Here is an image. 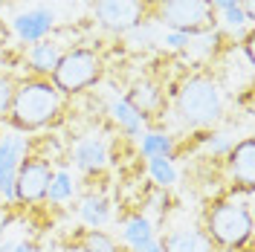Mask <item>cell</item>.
Returning a JSON list of instances; mask_svg holds the SVG:
<instances>
[{
	"label": "cell",
	"mask_w": 255,
	"mask_h": 252,
	"mask_svg": "<svg viewBox=\"0 0 255 252\" xmlns=\"http://www.w3.org/2000/svg\"><path fill=\"white\" fill-rule=\"evenodd\" d=\"M253 194H244L241 200L238 191H232L229 197L209 200L206 212H203V232L215 244V250H244L253 238Z\"/></svg>",
	"instance_id": "1"
},
{
	"label": "cell",
	"mask_w": 255,
	"mask_h": 252,
	"mask_svg": "<svg viewBox=\"0 0 255 252\" xmlns=\"http://www.w3.org/2000/svg\"><path fill=\"white\" fill-rule=\"evenodd\" d=\"M64 111V96L55 90V84L44 76H32V79L17 81L15 99H12V111H9V125L20 133H35L41 127H49L58 122Z\"/></svg>",
	"instance_id": "2"
},
{
	"label": "cell",
	"mask_w": 255,
	"mask_h": 252,
	"mask_svg": "<svg viewBox=\"0 0 255 252\" xmlns=\"http://www.w3.org/2000/svg\"><path fill=\"white\" fill-rule=\"evenodd\" d=\"M174 108L183 125H189V127L215 125L223 113L221 87L209 76H189L180 84V90H177Z\"/></svg>",
	"instance_id": "3"
},
{
	"label": "cell",
	"mask_w": 255,
	"mask_h": 252,
	"mask_svg": "<svg viewBox=\"0 0 255 252\" xmlns=\"http://www.w3.org/2000/svg\"><path fill=\"white\" fill-rule=\"evenodd\" d=\"M151 20H159L168 32L197 38L218 32L221 15L215 12L212 0H157L151 9Z\"/></svg>",
	"instance_id": "4"
},
{
	"label": "cell",
	"mask_w": 255,
	"mask_h": 252,
	"mask_svg": "<svg viewBox=\"0 0 255 252\" xmlns=\"http://www.w3.org/2000/svg\"><path fill=\"white\" fill-rule=\"evenodd\" d=\"M102 79V58L90 47H73L61 55L55 70L49 73V81L61 96H76L87 87H93Z\"/></svg>",
	"instance_id": "5"
},
{
	"label": "cell",
	"mask_w": 255,
	"mask_h": 252,
	"mask_svg": "<svg viewBox=\"0 0 255 252\" xmlns=\"http://www.w3.org/2000/svg\"><path fill=\"white\" fill-rule=\"evenodd\" d=\"M151 3L154 0H96L93 15L102 29L125 35L133 26L151 20Z\"/></svg>",
	"instance_id": "6"
},
{
	"label": "cell",
	"mask_w": 255,
	"mask_h": 252,
	"mask_svg": "<svg viewBox=\"0 0 255 252\" xmlns=\"http://www.w3.org/2000/svg\"><path fill=\"white\" fill-rule=\"evenodd\" d=\"M52 162L47 157H38V154H23L20 165H17L15 174V189H12V197L20 200V203H41L47 200L49 183H52Z\"/></svg>",
	"instance_id": "7"
},
{
	"label": "cell",
	"mask_w": 255,
	"mask_h": 252,
	"mask_svg": "<svg viewBox=\"0 0 255 252\" xmlns=\"http://www.w3.org/2000/svg\"><path fill=\"white\" fill-rule=\"evenodd\" d=\"M226 171L235 191H253L255 189V139L244 136L226 151Z\"/></svg>",
	"instance_id": "8"
},
{
	"label": "cell",
	"mask_w": 255,
	"mask_h": 252,
	"mask_svg": "<svg viewBox=\"0 0 255 252\" xmlns=\"http://www.w3.org/2000/svg\"><path fill=\"white\" fill-rule=\"evenodd\" d=\"M23 154H26L23 136H0V194L6 200H12L15 174H17V165H20Z\"/></svg>",
	"instance_id": "9"
},
{
	"label": "cell",
	"mask_w": 255,
	"mask_h": 252,
	"mask_svg": "<svg viewBox=\"0 0 255 252\" xmlns=\"http://www.w3.org/2000/svg\"><path fill=\"white\" fill-rule=\"evenodd\" d=\"M125 102L139 113L142 122H148L151 113H157L159 108H162V87H159L157 81H151V79H139L130 90H128Z\"/></svg>",
	"instance_id": "10"
},
{
	"label": "cell",
	"mask_w": 255,
	"mask_h": 252,
	"mask_svg": "<svg viewBox=\"0 0 255 252\" xmlns=\"http://www.w3.org/2000/svg\"><path fill=\"white\" fill-rule=\"evenodd\" d=\"M52 23H55L52 9H29V12L17 15L12 26H15V32H17V38H20V41L35 44V41L47 38L49 29H52Z\"/></svg>",
	"instance_id": "11"
},
{
	"label": "cell",
	"mask_w": 255,
	"mask_h": 252,
	"mask_svg": "<svg viewBox=\"0 0 255 252\" xmlns=\"http://www.w3.org/2000/svg\"><path fill=\"white\" fill-rule=\"evenodd\" d=\"M67 49L61 47V41H52V38H41V41H35L26 52V61H29V70L35 76H44L49 79V73L55 70V64L61 61V55Z\"/></svg>",
	"instance_id": "12"
},
{
	"label": "cell",
	"mask_w": 255,
	"mask_h": 252,
	"mask_svg": "<svg viewBox=\"0 0 255 252\" xmlns=\"http://www.w3.org/2000/svg\"><path fill=\"white\" fill-rule=\"evenodd\" d=\"M162 252H218L203 229H174L159 241Z\"/></svg>",
	"instance_id": "13"
},
{
	"label": "cell",
	"mask_w": 255,
	"mask_h": 252,
	"mask_svg": "<svg viewBox=\"0 0 255 252\" xmlns=\"http://www.w3.org/2000/svg\"><path fill=\"white\" fill-rule=\"evenodd\" d=\"M73 162H76V168H81L87 174L102 171L105 162H108V145H105V139L102 136H84V139H79L76 148H73Z\"/></svg>",
	"instance_id": "14"
},
{
	"label": "cell",
	"mask_w": 255,
	"mask_h": 252,
	"mask_svg": "<svg viewBox=\"0 0 255 252\" xmlns=\"http://www.w3.org/2000/svg\"><path fill=\"white\" fill-rule=\"evenodd\" d=\"M122 238H125V241H128V244H130L136 252L145 250L148 244H154V241H157V238H154V229H151V223L145 221L142 215H136V218H130V221L125 223Z\"/></svg>",
	"instance_id": "15"
},
{
	"label": "cell",
	"mask_w": 255,
	"mask_h": 252,
	"mask_svg": "<svg viewBox=\"0 0 255 252\" xmlns=\"http://www.w3.org/2000/svg\"><path fill=\"white\" fill-rule=\"evenodd\" d=\"M79 252H128L125 247H119L108 232L102 229H87L79 238Z\"/></svg>",
	"instance_id": "16"
},
{
	"label": "cell",
	"mask_w": 255,
	"mask_h": 252,
	"mask_svg": "<svg viewBox=\"0 0 255 252\" xmlns=\"http://www.w3.org/2000/svg\"><path fill=\"white\" fill-rule=\"evenodd\" d=\"M79 212H81V218H84V223L93 226V229L105 226L108 218H111V206H108L105 197H84L79 206Z\"/></svg>",
	"instance_id": "17"
},
{
	"label": "cell",
	"mask_w": 255,
	"mask_h": 252,
	"mask_svg": "<svg viewBox=\"0 0 255 252\" xmlns=\"http://www.w3.org/2000/svg\"><path fill=\"white\" fill-rule=\"evenodd\" d=\"M111 113H113V119L122 125V130H125L128 136H136V133L142 130V125H145L142 119H139V113L133 111L125 99H116V102L111 105Z\"/></svg>",
	"instance_id": "18"
},
{
	"label": "cell",
	"mask_w": 255,
	"mask_h": 252,
	"mask_svg": "<svg viewBox=\"0 0 255 252\" xmlns=\"http://www.w3.org/2000/svg\"><path fill=\"white\" fill-rule=\"evenodd\" d=\"M15 90H17V79L9 73V70H0V122H6V119H9Z\"/></svg>",
	"instance_id": "19"
},
{
	"label": "cell",
	"mask_w": 255,
	"mask_h": 252,
	"mask_svg": "<svg viewBox=\"0 0 255 252\" xmlns=\"http://www.w3.org/2000/svg\"><path fill=\"white\" fill-rule=\"evenodd\" d=\"M171 154V139L162 133H145L142 136V157H168Z\"/></svg>",
	"instance_id": "20"
},
{
	"label": "cell",
	"mask_w": 255,
	"mask_h": 252,
	"mask_svg": "<svg viewBox=\"0 0 255 252\" xmlns=\"http://www.w3.org/2000/svg\"><path fill=\"white\" fill-rule=\"evenodd\" d=\"M148 168H151V174H154V180L159 186H171L177 180V171L168 157H148Z\"/></svg>",
	"instance_id": "21"
},
{
	"label": "cell",
	"mask_w": 255,
	"mask_h": 252,
	"mask_svg": "<svg viewBox=\"0 0 255 252\" xmlns=\"http://www.w3.org/2000/svg\"><path fill=\"white\" fill-rule=\"evenodd\" d=\"M70 194H73V177H70L67 171H58L55 177H52V183H49L47 200H52V203H64Z\"/></svg>",
	"instance_id": "22"
},
{
	"label": "cell",
	"mask_w": 255,
	"mask_h": 252,
	"mask_svg": "<svg viewBox=\"0 0 255 252\" xmlns=\"http://www.w3.org/2000/svg\"><path fill=\"white\" fill-rule=\"evenodd\" d=\"M125 35L133 47H151V41H154V26H151V23H139V26H133L130 32H125Z\"/></svg>",
	"instance_id": "23"
},
{
	"label": "cell",
	"mask_w": 255,
	"mask_h": 252,
	"mask_svg": "<svg viewBox=\"0 0 255 252\" xmlns=\"http://www.w3.org/2000/svg\"><path fill=\"white\" fill-rule=\"evenodd\" d=\"M189 35H180V32H165V38H162V44L168 49H186L189 47Z\"/></svg>",
	"instance_id": "24"
},
{
	"label": "cell",
	"mask_w": 255,
	"mask_h": 252,
	"mask_svg": "<svg viewBox=\"0 0 255 252\" xmlns=\"http://www.w3.org/2000/svg\"><path fill=\"white\" fill-rule=\"evenodd\" d=\"M212 6H215V12L221 15V12L232 9V6H241V0H212Z\"/></svg>",
	"instance_id": "25"
},
{
	"label": "cell",
	"mask_w": 255,
	"mask_h": 252,
	"mask_svg": "<svg viewBox=\"0 0 255 252\" xmlns=\"http://www.w3.org/2000/svg\"><path fill=\"white\" fill-rule=\"evenodd\" d=\"M9 252H38V247H35L32 241H17V244H15Z\"/></svg>",
	"instance_id": "26"
},
{
	"label": "cell",
	"mask_w": 255,
	"mask_h": 252,
	"mask_svg": "<svg viewBox=\"0 0 255 252\" xmlns=\"http://www.w3.org/2000/svg\"><path fill=\"white\" fill-rule=\"evenodd\" d=\"M6 44H9V26L0 20V49H6Z\"/></svg>",
	"instance_id": "27"
},
{
	"label": "cell",
	"mask_w": 255,
	"mask_h": 252,
	"mask_svg": "<svg viewBox=\"0 0 255 252\" xmlns=\"http://www.w3.org/2000/svg\"><path fill=\"white\" fill-rule=\"evenodd\" d=\"M139 252H162V247L154 241V244H148V247H145V250H139Z\"/></svg>",
	"instance_id": "28"
},
{
	"label": "cell",
	"mask_w": 255,
	"mask_h": 252,
	"mask_svg": "<svg viewBox=\"0 0 255 252\" xmlns=\"http://www.w3.org/2000/svg\"><path fill=\"white\" fill-rule=\"evenodd\" d=\"M6 3H12V0H0V6H6Z\"/></svg>",
	"instance_id": "29"
},
{
	"label": "cell",
	"mask_w": 255,
	"mask_h": 252,
	"mask_svg": "<svg viewBox=\"0 0 255 252\" xmlns=\"http://www.w3.org/2000/svg\"><path fill=\"white\" fill-rule=\"evenodd\" d=\"M0 136H3V133H0Z\"/></svg>",
	"instance_id": "30"
}]
</instances>
